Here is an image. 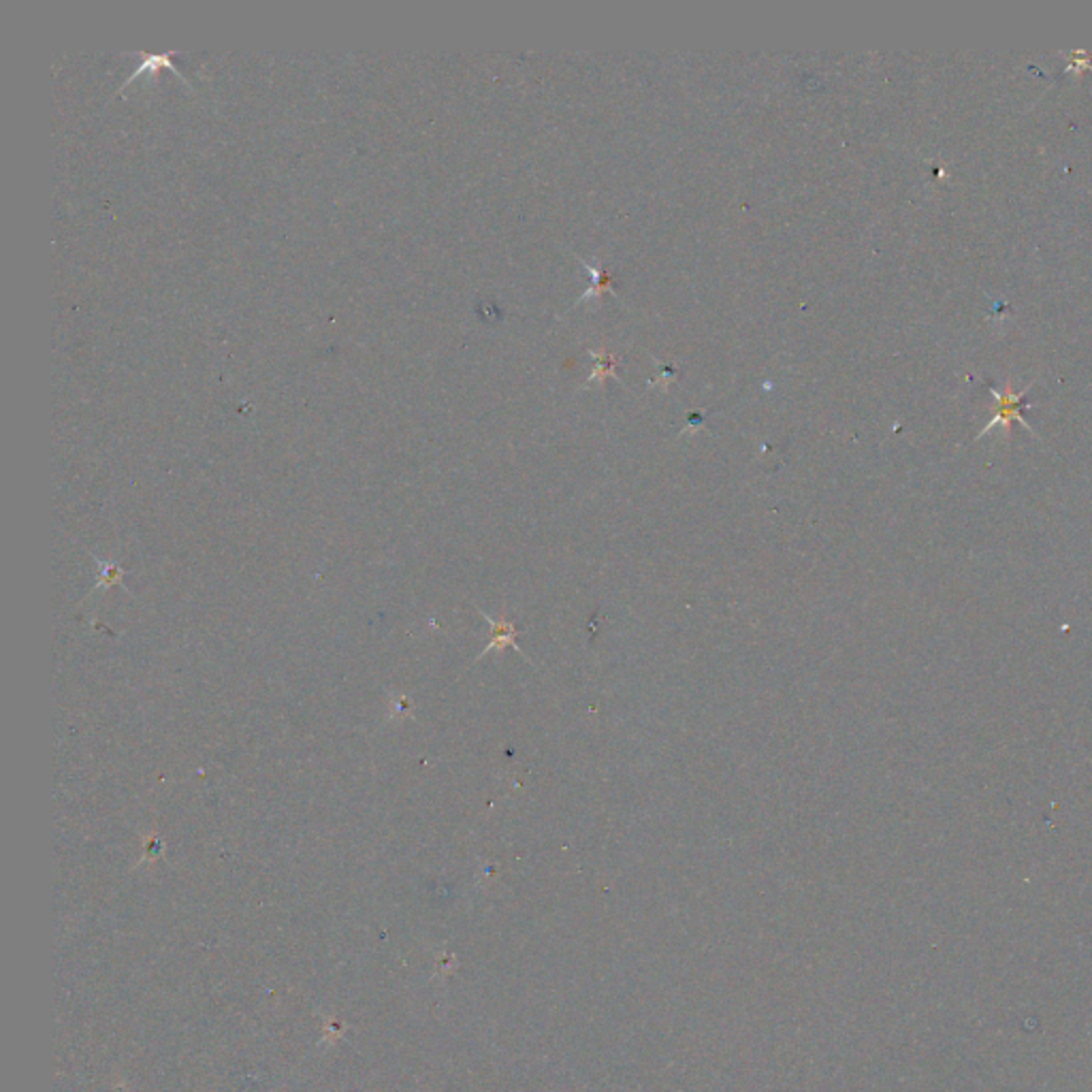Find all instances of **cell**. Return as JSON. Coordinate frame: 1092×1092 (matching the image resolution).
Masks as SVG:
<instances>
[{
	"mask_svg": "<svg viewBox=\"0 0 1092 1092\" xmlns=\"http://www.w3.org/2000/svg\"><path fill=\"white\" fill-rule=\"evenodd\" d=\"M990 393H992L994 398H997V401H998V414L994 416V419L990 420V423L986 425V427H983L982 433H979V438H982V435H986L988 431H990V429L994 427V425H998V423L1005 425L1007 431H1010V423H1011L1013 419L1020 420V423L1025 425L1026 429H1031V427H1028L1026 420H1025V416L1020 414V408H1022V405L1026 404V393H1018V395H1016V393H1011L1010 386H1007L1005 393H998V391H994V389L990 391ZM1026 405H1028V404H1026Z\"/></svg>",
	"mask_w": 1092,
	"mask_h": 1092,
	"instance_id": "1",
	"label": "cell"
},
{
	"mask_svg": "<svg viewBox=\"0 0 1092 1092\" xmlns=\"http://www.w3.org/2000/svg\"><path fill=\"white\" fill-rule=\"evenodd\" d=\"M120 576H122L120 566H116V563H101V585L102 587L116 585V582H120Z\"/></svg>",
	"mask_w": 1092,
	"mask_h": 1092,
	"instance_id": "3",
	"label": "cell"
},
{
	"mask_svg": "<svg viewBox=\"0 0 1092 1092\" xmlns=\"http://www.w3.org/2000/svg\"><path fill=\"white\" fill-rule=\"evenodd\" d=\"M484 619H487L489 623H491V628H493V636H491V643H489V645H487V649L483 651V655L487 653V651H491V649H502V646H506V645H512L514 649H518L517 643H514V636H517V630H514L512 625L508 623V621H497V623H496V621L489 619L487 615H484ZM518 651H521V649H518Z\"/></svg>",
	"mask_w": 1092,
	"mask_h": 1092,
	"instance_id": "2",
	"label": "cell"
}]
</instances>
